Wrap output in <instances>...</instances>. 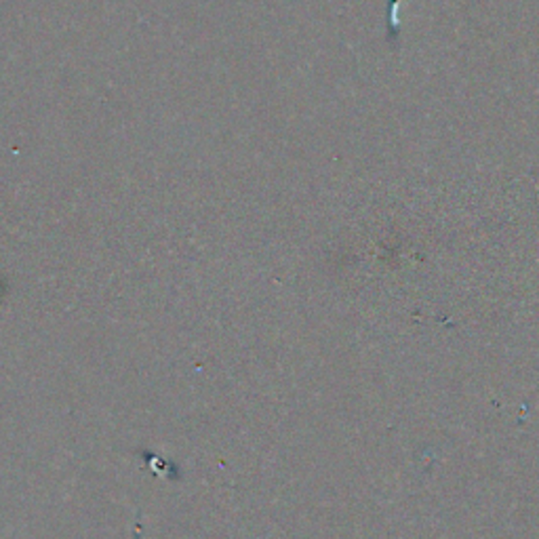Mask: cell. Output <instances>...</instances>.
Masks as SVG:
<instances>
[{
	"mask_svg": "<svg viewBox=\"0 0 539 539\" xmlns=\"http://www.w3.org/2000/svg\"><path fill=\"white\" fill-rule=\"evenodd\" d=\"M399 6H401V0H390V3H388V13H386L388 43H390V44H394V47H396V43H399V34H401Z\"/></svg>",
	"mask_w": 539,
	"mask_h": 539,
	"instance_id": "obj_1",
	"label": "cell"
}]
</instances>
